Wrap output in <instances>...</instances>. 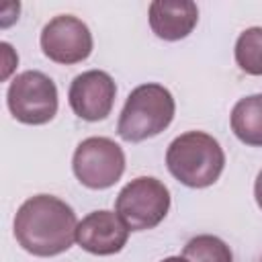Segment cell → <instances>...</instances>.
Here are the masks:
<instances>
[{
	"label": "cell",
	"mask_w": 262,
	"mask_h": 262,
	"mask_svg": "<svg viewBox=\"0 0 262 262\" xmlns=\"http://www.w3.org/2000/svg\"><path fill=\"white\" fill-rule=\"evenodd\" d=\"M170 211V190L154 176H139L127 182L115 201V213L129 231L158 227Z\"/></svg>",
	"instance_id": "277c9868"
},
{
	"label": "cell",
	"mask_w": 262,
	"mask_h": 262,
	"mask_svg": "<svg viewBox=\"0 0 262 262\" xmlns=\"http://www.w3.org/2000/svg\"><path fill=\"white\" fill-rule=\"evenodd\" d=\"M129 227L113 211H92L76 227V242L94 256H111L127 246Z\"/></svg>",
	"instance_id": "9c48e42d"
},
{
	"label": "cell",
	"mask_w": 262,
	"mask_h": 262,
	"mask_svg": "<svg viewBox=\"0 0 262 262\" xmlns=\"http://www.w3.org/2000/svg\"><path fill=\"white\" fill-rule=\"evenodd\" d=\"M78 219L74 209L53 196L35 194L27 199L14 215V237L18 246L41 258L68 252L76 242Z\"/></svg>",
	"instance_id": "6da1fadb"
},
{
	"label": "cell",
	"mask_w": 262,
	"mask_h": 262,
	"mask_svg": "<svg viewBox=\"0 0 262 262\" xmlns=\"http://www.w3.org/2000/svg\"><path fill=\"white\" fill-rule=\"evenodd\" d=\"M235 63L250 76H262V27H250L235 41Z\"/></svg>",
	"instance_id": "7c38bea8"
},
{
	"label": "cell",
	"mask_w": 262,
	"mask_h": 262,
	"mask_svg": "<svg viewBox=\"0 0 262 262\" xmlns=\"http://www.w3.org/2000/svg\"><path fill=\"white\" fill-rule=\"evenodd\" d=\"M254 199H256V205L262 209V170L258 172L256 182H254Z\"/></svg>",
	"instance_id": "9a60e30c"
},
{
	"label": "cell",
	"mask_w": 262,
	"mask_h": 262,
	"mask_svg": "<svg viewBox=\"0 0 262 262\" xmlns=\"http://www.w3.org/2000/svg\"><path fill=\"white\" fill-rule=\"evenodd\" d=\"M260 262H262V260H260Z\"/></svg>",
	"instance_id": "e0dca14e"
},
{
	"label": "cell",
	"mask_w": 262,
	"mask_h": 262,
	"mask_svg": "<svg viewBox=\"0 0 262 262\" xmlns=\"http://www.w3.org/2000/svg\"><path fill=\"white\" fill-rule=\"evenodd\" d=\"M6 104L18 123L45 125L57 113V86L47 74L27 70L12 78L6 92Z\"/></svg>",
	"instance_id": "5b68a950"
},
{
	"label": "cell",
	"mask_w": 262,
	"mask_h": 262,
	"mask_svg": "<svg viewBox=\"0 0 262 262\" xmlns=\"http://www.w3.org/2000/svg\"><path fill=\"white\" fill-rule=\"evenodd\" d=\"M168 172L188 188L215 184L225 168V154L219 141L205 131H186L166 149Z\"/></svg>",
	"instance_id": "7a4b0ae2"
},
{
	"label": "cell",
	"mask_w": 262,
	"mask_h": 262,
	"mask_svg": "<svg viewBox=\"0 0 262 262\" xmlns=\"http://www.w3.org/2000/svg\"><path fill=\"white\" fill-rule=\"evenodd\" d=\"M117 84L102 70H88L78 74L68 92L72 111L84 121H102L111 115L115 104Z\"/></svg>",
	"instance_id": "ba28073f"
},
{
	"label": "cell",
	"mask_w": 262,
	"mask_h": 262,
	"mask_svg": "<svg viewBox=\"0 0 262 262\" xmlns=\"http://www.w3.org/2000/svg\"><path fill=\"white\" fill-rule=\"evenodd\" d=\"M182 258L188 262H233V254L229 246L217 235H196L186 242L182 248Z\"/></svg>",
	"instance_id": "4fadbf2b"
},
{
	"label": "cell",
	"mask_w": 262,
	"mask_h": 262,
	"mask_svg": "<svg viewBox=\"0 0 262 262\" xmlns=\"http://www.w3.org/2000/svg\"><path fill=\"white\" fill-rule=\"evenodd\" d=\"M233 135L252 147H262V94L239 98L231 108Z\"/></svg>",
	"instance_id": "8fae6325"
},
{
	"label": "cell",
	"mask_w": 262,
	"mask_h": 262,
	"mask_svg": "<svg viewBox=\"0 0 262 262\" xmlns=\"http://www.w3.org/2000/svg\"><path fill=\"white\" fill-rule=\"evenodd\" d=\"M45 57L55 63L72 66L84 61L94 47L92 33L86 23L72 14L53 16L41 31L39 37Z\"/></svg>",
	"instance_id": "52a82bcc"
},
{
	"label": "cell",
	"mask_w": 262,
	"mask_h": 262,
	"mask_svg": "<svg viewBox=\"0 0 262 262\" xmlns=\"http://www.w3.org/2000/svg\"><path fill=\"white\" fill-rule=\"evenodd\" d=\"M2 55H4V70H2V80H6L10 76V72L14 70V66L18 63V55L12 51V47L8 43H2Z\"/></svg>",
	"instance_id": "5bb4252c"
},
{
	"label": "cell",
	"mask_w": 262,
	"mask_h": 262,
	"mask_svg": "<svg viewBox=\"0 0 262 262\" xmlns=\"http://www.w3.org/2000/svg\"><path fill=\"white\" fill-rule=\"evenodd\" d=\"M72 170L86 188H111L125 172L123 147L108 137H88L78 143L72 158Z\"/></svg>",
	"instance_id": "8992f818"
},
{
	"label": "cell",
	"mask_w": 262,
	"mask_h": 262,
	"mask_svg": "<svg viewBox=\"0 0 262 262\" xmlns=\"http://www.w3.org/2000/svg\"><path fill=\"white\" fill-rule=\"evenodd\" d=\"M149 27L164 41H180L192 33L199 20V8L190 0H156L149 4Z\"/></svg>",
	"instance_id": "30bf717a"
},
{
	"label": "cell",
	"mask_w": 262,
	"mask_h": 262,
	"mask_svg": "<svg viewBox=\"0 0 262 262\" xmlns=\"http://www.w3.org/2000/svg\"><path fill=\"white\" fill-rule=\"evenodd\" d=\"M174 113L176 102L166 86L156 82L139 84L129 92L125 100V106L119 115L117 133L129 143L145 141L168 129Z\"/></svg>",
	"instance_id": "3957f363"
},
{
	"label": "cell",
	"mask_w": 262,
	"mask_h": 262,
	"mask_svg": "<svg viewBox=\"0 0 262 262\" xmlns=\"http://www.w3.org/2000/svg\"><path fill=\"white\" fill-rule=\"evenodd\" d=\"M162 262H188V260L182 258V256H170V258H164Z\"/></svg>",
	"instance_id": "2e32d148"
}]
</instances>
